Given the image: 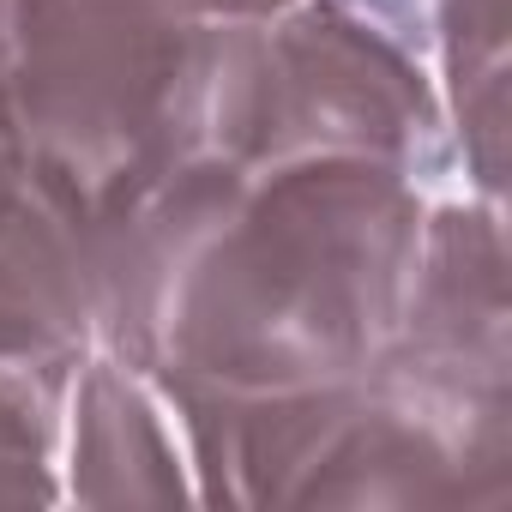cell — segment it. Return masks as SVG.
<instances>
[{"label": "cell", "instance_id": "3957f363", "mask_svg": "<svg viewBox=\"0 0 512 512\" xmlns=\"http://www.w3.org/2000/svg\"><path fill=\"white\" fill-rule=\"evenodd\" d=\"M428 55V0H290L272 19L217 25L205 151L362 157L428 187L452 169Z\"/></svg>", "mask_w": 512, "mask_h": 512}, {"label": "cell", "instance_id": "6da1fadb", "mask_svg": "<svg viewBox=\"0 0 512 512\" xmlns=\"http://www.w3.org/2000/svg\"><path fill=\"white\" fill-rule=\"evenodd\" d=\"M422 217L386 163L199 151L91 253L97 344L163 398L350 380L398 332Z\"/></svg>", "mask_w": 512, "mask_h": 512}, {"label": "cell", "instance_id": "8992f818", "mask_svg": "<svg viewBox=\"0 0 512 512\" xmlns=\"http://www.w3.org/2000/svg\"><path fill=\"white\" fill-rule=\"evenodd\" d=\"M85 362L91 338L25 308H0V506L55 500L49 452Z\"/></svg>", "mask_w": 512, "mask_h": 512}, {"label": "cell", "instance_id": "5b68a950", "mask_svg": "<svg viewBox=\"0 0 512 512\" xmlns=\"http://www.w3.org/2000/svg\"><path fill=\"white\" fill-rule=\"evenodd\" d=\"M79 392V500H193L181 464L187 452L175 446L169 404L121 368L115 356H91L73 380Z\"/></svg>", "mask_w": 512, "mask_h": 512}, {"label": "cell", "instance_id": "ba28073f", "mask_svg": "<svg viewBox=\"0 0 512 512\" xmlns=\"http://www.w3.org/2000/svg\"><path fill=\"white\" fill-rule=\"evenodd\" d=\"M193 19H211V25H235V19H272L290 0H181Z\"/></svg>", "mask_w": 512, "mask_h": 512}, {"label": "cell", "instance_id": "277c9868", "mask_svg": "<svg viewBox=\"0 0 512 512\" xmlns=\"http://www.w3.org/2000/svg\"><path fill=\"white\" fill-rule=\"evenodd\" d=\"M0 308L43 314L97 344L85 247L43 193L13 103V0H0Z\"/></svg>", "mask_w": 512, "mask_h": 512}, {"label": "cell", "instance_id": "52a82bcc", "mask_svg": "<svg viewBox=\"0 0 512 512\" xmlns=\"http://www.w3.org/2000/svg\"><path fill=\"white\" fill-rule=\"evenodd\" d=\"M428 31L446 67V127H458L476 187H500V79H506V0H428Z\"/></svg>", "mask_w": 512, "mask_h": 512}, {"label": "cell", "instance_id": "7a4b0ae2", "mask_svg": "<svg viewBox=\"0 0 512 512\" xmlns=\"http://www.w3.org/2000/svg\"><path fill=\"white\" fill-rule=\"evenodd\" d=\"M217 25L181 0H13V103L43 193L91 253L211 133Z\"/></svg>", "mask_w": 512, "mask_h": 512}]
</instances>
